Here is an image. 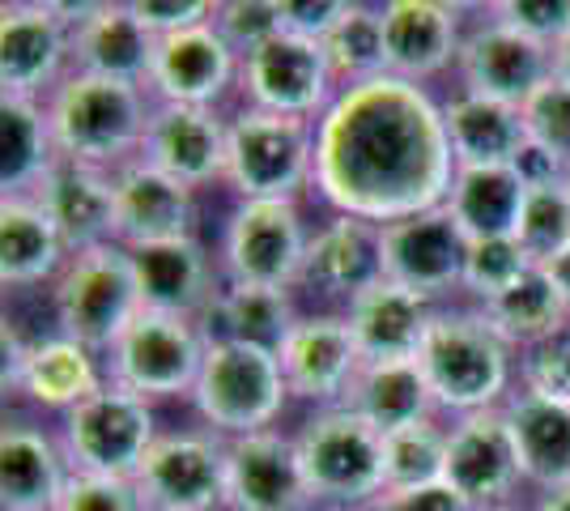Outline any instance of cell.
<instances>
[{"label": "cell", "mask_w": 570, "mask_h": 511, "mask_svg": "<svg viewBox=\"0 0 570 511\" xmlns=\"http://www.w3.org/2000/svg\"><path fill=\"white\" fill-rule=\"evenodd\" d=\"M469 13L473 9L455 0H383V73L413 86H430L455 73L464 35L473 26Z\"/></svg>", "instance_id": "15"}, {"label": "cell", "mask_w": 570, "mask_h": 511, "mask_svg": "<svg viewBox=\"0 0 570 511\" xmlns=\"http://www.w3.org/2000/svg\"><path fill=\"white\" fill-rule=\"evenodd\" d=\"M515 389L549 401H570V328L515 354Z\"/></svg>", "instance_id": "43"}, {"label": "cell", "mask_w": 570, "mask_h": 511, "mask_svg": "<svg viewBox=\"0 0 570 511\" xmlns=\"http://www.w3.org/2000/svg\"><path fill=\"white\" fill-rule=\"evenodd\" d=\"M553 77H562V81H570V35L553 48Z\"/></svg>", "instance_id": "52"}, {"label": "cell", "mask_w": 570, "mask_h": 511, "mask_svg": "<svg viewBox=\"0 0 570 511\" xmlns=\"http://www.w3.org/2000/svg\"><path fill=\"white\" fill-rule=\"evenodd\" d=\"M132 13L154 39H167L191 26L214 22L217 0H132Z\"/></svg>", "instance_id": "48"}, {"label": "cell", "mask_w": 570, "mask_h": 511, "mask_svg": "<svg viewBox=\"0 0 570 511\" xmlns=\"http://www.w3.org/2000/svg\"><path fill=\"white\" fill-rule=\"evenodd\" d=\"M523 111V128H528V146L549 154L558 167H570V81L549 77L546 86H537Z\"/></svg>", "instance_id": "41"}, {"label": "cell", "mask_w": 570, "mask_h": 511, "mask_svg": "<svg viewBox=\"0 0 570 511\" xmlns=\"http://www.w3.org/2000/svg\"><path fill=\"white\" fill-rule=\"evenodd\" d=\"M532 511H570V487L562 490H549V494H537Z\"/></svg>", "instance_id": "51"}, {"label": "cell", "mask_w": 570, "mask_h": 511, "mask_svg": "<svg viewBox=\"0 0 570 511\" xmlns=\"http://www.w3.org/2000/svg\"><path fill=\"white\" fill-rule=\"evenodd\" d=\"M238 95H243V107L320 120L333 107V98L341 95V86H336L324 43H311V39L282 30L264 48L243 56Z\"/></svg>", "instance_id": "13"}, {"label": "cell", "mask_w": 570, "mask_h": 511, "mask_svg": "<svg viewBox=\"0 0 570 511\" xmlns=\"http://www.w3.org/2000/svg\"><path fill=\"white\" fill-rule=\"evenodd\" d=\"M515 244L532 265H549L553 256H562L570 247V193L562 179L532 184L523 200L520 226H515Z\"/></svg>", "instance_id": "39"}, {"label": "cell", "mask_w": 570, "mask_h": 511, "mask_svg": "<svg viewBox=\"0 0 570 511\" xmlns=\"http://www.w3.org/2000/svg\"><path fill=\"white\" fill-rule=\"evenodd\" d=\"M209 328L200 320L141 312L107 354V380L145 401H188L209 354Z\"/></svg>", "instance_id": "10"}, {"label": "cell", "mask_w": 570, "mask_h": 511, "mask_svg": "<svg viewBox=\"0 0 570 511\" xmlns=\"http://www.w3.org/2000/svg\"><path fill=\"white\" fill-rule=\"evenodd\" d=\"M60 163L43 98L0 95V188L4 196H35Z\"/></svg>", "instance_id": "35"}, {"label": "cell", "mask_w": 570, "mask_h": 511, "mask_svg": "<svg viewBox=\"0 0 570 511\" xmlns=\"http://www.w3.org/2000/svg\"><path fill=\"white\" fill-rule=\"evenodd\" d=\"M72 464L43 422L9 414L0 426V511H56Z\"/></svg>", "instance_id": "27"}, {"label": "cell", "mask_w": 570, "mask_h": 511, "mask_svg": "<svg viewBox=\"0 0 570 511\" xmlns=\"http://www.w3.org/2000/svg\"><path fill=\"white\" fill-rule=\"evenodd\" d=\"M443 303H434L430 294H417L380 277L371 291H362L345 307L350 333H354L362 363H387V358H417L430 324L439 316Z\"/></svg>", "instance_id": "29"}, {"label": "cell", "mask_w": 570, "mask_h": 511, "mask_svg": "<svg viewBox=\"0 0 570 511\" xmlns=\"http://www.w3.org/2000/svg\"><path fill=\"white\" fill-rule=\"evenodd\" d=\"M443 124L455 167H515L528 149L523 111L511 102L452 90V98H443Z\"/></svg>", "instance_id": "32"}, {"label": "cell", "mask_w": 570, "mask_h": 511, "mask_svg": "<svg viewBox=\"0 0 570 511\" xmlns=\"http://www.w3.org/2000/svg\"><path fill=\"white\" fill-rule=\"evenodd\" d=\"M380 252L387 282H401L409 291L430 294L434 303H448L464 286L469 239L443 205L380 226Z\"/></svg>", "instance_id": "18"}, {"label": "cell", "mask_w": 570, "mask_h": 511, "mask_svg": "<svg viewBox=\"0 0 570 511\" xmlns=\"http://www.w3.org/2000/svg\"><path fill=\"white\" fill-rule=\"evenodd\" d=\"M69 73V4H56V0H9L0 9V95L48 98Z\"/></svg>", "instance_id": "14"}, {"label": "cell", "mask_w": 570, "mask_h": 511, "mask_svg": "<svg viewBox=\"0 0 570 511\" xmlns=\"http://www.w3.org/2000/svg\"><path fill=\"white\" fill-rule=\"evenodd\" d=\"M354 4L357 0H282V30L311 43H328L354 13Z\"/></svg>", "instance_id": "47"}, {"label": "cell", "mask_w": 570, "mask_h": 511, "mask_svg": "<svg viewBox=\"0 0 570 511\" xmlns=\"http://www.w3.org/2000/svg\"><path fill=\"white\" fill-rule=\"evenodd\" d=\"M107 384V358L72 337H22L4 320V389L18 392L30 410L69 414Z\"/></svg>", "instance_id": "12"}, {"label": "cell", "mask_w": 570, "mask_h": 511, "mask_svg": "<svg viewBox=\"0 0 570 511\" xmlns=\"http://www.w3.org/2000/svg\"><path fill=\"white\" fill-rule=\"evenodd\" d=\"M383 277L380 226L350 214H328L311 230L307 265H303V286L324 303H341V312L354 303L362 291H371Z\"/></svg>", "instance_id": "26"}, {"label": "cell", "mask_w": 570, "mask_h": 511, "mask_svg": "<svg viewBox=\"0 0 570 511\" xmlns=\"http://www.w3.org/2000/svg\"><path fill=\"white\" fill-rule=\"evenodd\" d=\"M128 256H132V273H137V291H141L145 312L200 320L209 328V312H214L226 277H222V265H217V252L200 235L149 247H128Z\"/></svg>", "instance_id": "19"}, {"label": "cell", "mask_w": 570, "mask_h": 511, "mask_svg": "<svg viewBox=\"0 0 570 511\" xmlns=\"http://www.w3.org/2000/svg\"><path fill=\"white\" fill-rule=\"evenodd\" d=\"M132 482L145 511H226V439L209 426H167Z\"/></svg>", "instance_id": "11"}, {"label": "cell", "mask_w": 570, "mask_h": 511, "mask_svg": "<svg viewBox=\"0 0 570 511\" xmlns=\"http://www.w3.org/2000/svg\"><path fill=\"white\" fill-rule=\"evenodd\" d=\"M562 188H567V193H570V167L562 170Z\"/></svg>", "instance_id": "54"}, {"label": "cell", "mask_w": 570, "mask_h": 511, "mask_svg": "<svg viewBox=\"0 0 570 511\" xmlns=\"http://www.w3.org/2000/svg\"><path fill=\"white\" fill-rule=\"evenodd\" d=\"M48 294L56 333L90 345L102 358L145 312L132 256L119 244H102L69 256V265L60 268Z\"/></svg>", "instance_id": "7"}, {"label": "cell", "mask_w": 570, "mask_h": 511, "mask_svg": "<svg viewBox=\"0 0 570 511\" xmlns=\"http://www.w3.org/2000/svg\"><path fill=\"white\" fill-rule=\"evenodd\" d=\"M528 179L520 167H455L443 209L464 230V239H515Z\"/></svg>", "instance_id": "34"}, {"label": "cell", "mask_w": 570, "mask_h": 511, "mask_svg": "<svg viewBox=\"0 0 570 511\" xmlns=\"http://www.w3.org/2000/svg\"><path fill=\"white\" fill-rule=\"evenodd\" d=\"M56 435H60V448L69 456L72 473L137 478L145 452L163 435V426H158L154 401L107 380L95 396H86L77 410L60 417Z\"/></svg>", "instance_id": "9"}, {"label": "cell", "mask_w": 570, "mask_h": 511, "mask_svg": "<svg viewBox=\"0 0 570 511\" xmlns=\"http://www.w3.org/2000/svg\"><path fill=\"white\" fill-rule=\"evenodd\" d=\"M481 9L546 48H558L570 35V0H490Z\"/></svg>", "instance_id": "45"}, {"label": "cell", "mask_w": 570, "mask_h": 511, "mask_svg": "<svg viewBox=\"0 0 570 511\" xmlns=\"http://www.w3.org/2000/svg\"><path fill=\"white\" fill-rule=\"evenodd\" d=\"M226 132H230V116H222L214 107L154 102L141 158L200 193L222 184L226 175Z\"/></svg>", "instance_id": "23"}, {"label": "cell", "mask_w": 570, "mask_h": 511, "mask_svg": "<svg viewBox=\"0 0 570 511\" xmlns=\"http://www.w3.org/2000/svg\"><path fill=\"white\" fill-rule=\"evenodd\" d=\"M476 511H532V508H520V503H494V508H476Z\"/></svg>", "instance_id": "53"}, {"label": "cell", "mask_w": 570, "mask_h": 511, "mask_svg": "<svg viewBox=\"0 0 570 511\" xmlns=\"http://www.w3.org/2000/svg\"><path fill=\"white\" fill-rule=\"evenodd\" d=\"M481 316L490 320V328H494L515 354L528 350V345H537V341L553 337V333H562V328H570L567 298L553 286V277H549L546 265H532L515 286H507V291H502L499 298H490V303H481Z\"/></svg>", "instance_id": "36"}, {"label": "cell", "mask_w": 570, "mask_h": 511, "mask_svg": "<svg viewBox=\"0 0 570 511\" xmlns=\"http://www.w3.org/2000/svg\"><path fill=\"white\" fill-rule=\"evenodd\" d=\"M56 511H145V499L132 478L72 473L69 490H65Z\"/></svg>", "instance_id": "46"}, {"label": "cell", "mask_w": 570, "mask_h": 511, "mask_svg": "<svg viewBox=\"0 0 570 511\" xmlns=\"http://www.w3.org/2000/svg\"><path fill=\"white\" fill-rule=\"evenodd\" d=\"M43 102L60 158L98 170H119L141 158L145 128L154 116V98L145 86L69 73Z\"/></svg>", "instance_id": "3"}, {"label": "cell", "mask_w": 570, "mask_h": 511, "mask_svg": "<svg viewBox=\"0 0 570 511\" xmlns=\"http://www.w3.org/2000/svg\"><path fill=\"white\" fill-rule=\"evenodd\" d=\"M282 375L289 384V396L311 410H333L345 405L362 371V350L345 312H303L294 333L277 350Z\"/></svg>", "instance_id": "17"}, {"label": "cell", "mask_w": 570, "mask_h": 511, "mask_svg": "<svg viewBox=\"0 0 570 511\" xmlns=\"http://www.w3.org/2000/svg\"><path fill=\"white\" fill-rule=\"evenodd\" d=\"M238 77H243V56L217 35L214 22H205L158 39L145 90L154 102L222 111V102L238 90Z\"/></svg>", "instance_id": "20"}, {"label": "cell", "mask_w": 570, "mask_h": 511, "mask_svg": "<svg viewBox=\"0 0 570 511\" xmlns=\"http://www.w3.org/2000/svg\"><path fill=\"white\" fill-rule=\"evenodd\" d=\"M69 265V247L35 196H0V282L4 291L51 286Z\"/></svg>", "instance_id": "31"}, {"label": "cell", "mask_w": 570, "mask_h": 511, "mask_svg": "<svg viewBox=\"0 0 570 511\" xmlns=\"http://www.w3.org/2000/svg\"><path fill=\"white\" fill-rule=\"evenodd\" d=\"M222 188L235 200H298L315 193V120L238 107L226 132Z\"/></svg>", "instance_id": "6"}, {"label": "cell", "mask_w": 570, "mask_h": 511, "mask_svg": "<svg viewBox=\"0 0 570 511\" xmlns=\"http://www.w3.org/2000/svg\"><path fill=\"white\" fill-rule=\"evenodd\" d=\"M455 179L443 102L430 86L371 77L315 120V196L328 214L375 226L439 209Z\"/></svg>", "instance_id": "1"}, {"label": "cell", "mask_w": 570, "mask_h": 511, "mask_svg": "<svg viewBox=\"0 0 570 511\" xmlns=\"http://www.w3.org/2000/svg\"><path fill=\"white\" fill-rule=\"evenodd\" d=\"M443 482L469 503V508H494L515 503L523 487L515 439L502 410H481L448 422V473Z\"/></svg>", "instance_id": "21"}, {"label": "cell", "mask_w": 570, "mask_h": 511, "mask_svg": "<svg viewBox=\"0 0 570 511\" xmlns=\"http://www.w3.org/2000/svg\"><path fill=\"white\" fill-rule=\"evenodd\" d=\"M69 18H72V73L149 86L158 39L137 22L132 0L69 4Z\"/></svg>", "instance_id": "25"}, {"label": "cell", "mask_w": 570, "mask_h": 511, "mask_svg": "<svg viewBox=\"0 0 570 511\" xmlns=\"http://www.w3.org/2000/svg\"><path fill=\"white\" fill-rule=\"evenodd\" d=\"M214 26L238 56H247L282 35V0H217Z\"/></svg>", "instance_id": "44"}, {"label": "cell", "mask_w": 570, "mask_h": 511, "mask_svg": "<svg viewBox=\"0 0 570 511\" xmlns=\"http://www.w3.org/2000/svg\"><path fill=\"white\" fill-rule=\"evenodd\" d=\"M35 200L43 205L51 226L60 230L69 256L116 244V175L111 170L60 158L48 170V179L35 188Z\"/></svg>", "instance_id": "28"}, {"label": "cell", "mask_w": 570, "mask_h": 511, "mask_svg": "<svg viewBox=\"0 0 570 511\" xmlns=\"http://www.w3.org/2000/svg\"><path fill=\"white\" fill-rule=\"evenodd\" d=\"M298 303L294 291H268V286H222L214 312H209V333L214 337L247 341L261 350H282L285 337L298 324Z\"/></svg>", "instance_id": "37"}, {"label": "cell", "mask_w": 570, "mask_h": 511, "mask_svg": "<svg viewBox=\"0 0 570 511\" xmlns=\"http://www.w3.org/2000/svg\"><path fill=\"white\" fill-rule=\"evenodd\" d=\"M226 511H315L294 435L273 426L226 439Z\"/></svg>", "instance_id": "22"}, {"label": "cell", "mask_w": 570, "mask_h": 511, "mask_svg": "<svg viewBox=\"0 0 570 511\" xmlns=\"http://www.w3.org/2000/svg\"><path fill=\"white\" fill-rule=\"evenodd\" d=\"M383 473H387V490L439 487L448 473V422L430 417L383 435Z\"/></svg>", "instance_id": "38"}, {"label": "cell", "mask_w": 570, "mask_h": 511, "mask_svg": "<svg viewBox=\"0 0 570 511\" xmlns=\"http://www.w3.org/2000/svg\"><path fill=\"white\" fill-rule=\"evenodd\" d=\"M502 414L515 439L523 487H532L537 494L570 487V401H549L515 389Z\"/></svg>", "instance_id": "30"}, {"label": "cell", "mask_w": 570, "mask_h": 511, "mask_svg": "<svg viewBox=\"0 0 570 511\" xmlns=\"http://www.w3.org/2000/svg\"><path fill=\"white\" fill-rule=\"evenodd\" d=\"M116 175V244L149 247L167 239H191L200 235V205L196 188L170 179L167 170L149 167L145 158H132Z\"/></svg>", "instance_id": "24"}, {"label": "cell", "mask_w": 570, "mask_h": 511, "mask_svg": "<svg viewBox=\"0 0 570 511\" xmlns=\"http://www.w3.org/2000/svg\"><path fill=\"white\" fill-rule=\"evenodd\" d=\"M289 401L294 396L282 375V358L273 350L230 337H209L200 380L188 396L200 426H209L222 439L273 431Z\"/></svg>", "instance_id": "5"}, {"label": "cell", "mask_w": 570, "mask_h": 511, "mask_svg": "<svg viewBox=\"0 0 570 511\" xmlns=\"http://www.w3.org/2000/svg\"><path fill=\"white\" fill-rule=\"evenodd\" d=\"M294 452L315 511H371L387 490L383 435L350 405L311 410L294 431Z\"/></svg>", "instance_id": "4"}, {"label": "cell", "mask_w": 570, "mask_h": 511, "mask_svg": "<svg viewBox=\"0 0 570 511\" xmlns=\"http://www.w3.org/2000/svg\"><path fill=\"white\" fill-rule=\"evenodd\" d=\"M439 414L464 417L502 410L515 392V350L490 328L481 307L443 303L417 350Z\"/></svg>", "instance_id": "2"}, {"label": "cell", "mask_w": 570, "mask_h": 511, "mask_svg": "<svg viewBox=\"0 0 570 511\" xmlns=\"http://www.w3.org/2000/svg\"><path fill=\"white\" fill-rule=\"evenodd\" d=\"M333 65L336 86H357L383 73V35H380V4H354V13L341 22L333 39L324 43Z\"/></svg>", "instance_id": "40"}, {"label": "cell", "mask_w": 570, "mask_h": 511, "mask_svg": "<svg viewBox=\"0 0 570 511\" xmlns=\"http://www.w3.org/2000/svg\"><path fill=\"white\" fill-rule=\"evenodd\" d=\"M528 268H532V261L523 256V247L515 239H473L469 256H464V286L460 291L481 307V303L499 298L507 286H515Z\"/></svg>", "instance_id": "42"}, {"label": "cell", "mask_w": 570, "mask_h": 511, "mask_svg": "<svg viewBox=\"0 0 570 511\" xmlns=\"http://www.w3.org/2000/svg\"><path fill=\"white\" fill-rule=\"evenodd\" d=\"M546 268H549V277H553V286L562 291V298H567V307H570V247L562 252V256H553Z\"/></svg>", "instance_id": "50"}, {"label": "cell", "mask_w": 570, "mask_h": 511, "mask_svg": "<svg viewBox=\"0 0 570 511\" xmlns=\"http://www.w3.org/2000/svg\"><path fill=\"white\" fill-rule=\"evenodd\" d=\"M371 511H473L448 482L417 490H383V499Z\"/></svg>", "instance_id": "49"}, {"label": "cell", "mask_w": 570, "mask_h": 511, "mask_svg": "<svg viewBox=\"0 0 570 511\" xmlns=\"http://www.w3.org/2000/svg\"><path fill=\"white\" fill-rule=\"evenodd\" d=\"M345 405L357 417H366L380 435L404 431L439 417L434 392L426 384V371L417 358H387V363H362Z\"/></svg>", "instance_id": "33"}, {"label": "cell", "mask_w": 570, "mask_h": 511, "mask_svg": "<svg viewBox=\"0 0 570 511\" xmlns=\"http://www.w3.org/2000/svg\"><path fill=\"white\" fill-rule=\"evenodd\" d=\"M476 13L481 18H473L460 60H455V81H460L455 90L523 107L528 95L553 77V48L511 30L507 22L490 18L485 9H476Z\"/></svg>", "instance_id": "16"}, {"label": "cell", "mask_w": 570, "mask_h": 511, "mask_svg": "<svg viewBox=\"0 0 570 511\" xmlns=\"http://www.w3.org/2000/svg\"><path fill=\"white\" fill-rule=\"evenodd\" d=\"M311 226L298 200H238L217 235V265L230 286L298 291Z\"/></svg>", "instance_id": "8"}]
</instances>
